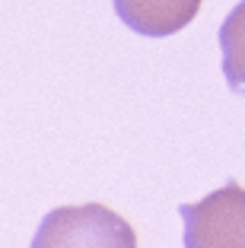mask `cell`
<instances>
[{"mask_svg": "<svg viewBox=\"0 0 245 248\" xmlns=\"http://www.w3.org/2000/svg\"><path fill=\"white\" fill-rule=\"evenodd\" d=\"M32 248H137V232L105 204L58 207L42 219Z\"/></svg>", "mask_w": 245, "mask_h": 248, "instance_id": "1", "label": "cell"}, {"mask_svg": "<svg viewBox=\"0 0 245 248\" xmlns=\"http://www.w3.org/2000/svg\"><path fill=\"white\" fill-rule=\"evenodd\" d=\"M179 210L185 219V248H245V188L239 182Z\"/></svg>", "mask_w": 245, "mask_h": 248, "instance_id": "2", "label": "cell"}, {"mask_svg": "<svg viewBox=\"0 0 245 248\" xmlns=\"http://www.w3.org/2000/svg\"><path fill=\"white\" fill-rule=\"evenodd\" d=\"M204 0H115L118 19L137 35H175L197 16Z\"/></svg>", "mask_w": 245, "mask_h": 248, "instance_id": "3", "label": "cell"}, {"mask_svg": "<svg viewBox=\"0 0 245 248\" xmlns=\"http://www.w3.org/2000/svg\"><path fill=\"white\" fill-rule=\"evenodd\" d=\"M220 48H223V73L229 89L245 93V0L220 26Z\"/></svg>", "mask_w": 245, "mask_h": 248, "instance_id": "4", "label": "cell"}]
</instances>
